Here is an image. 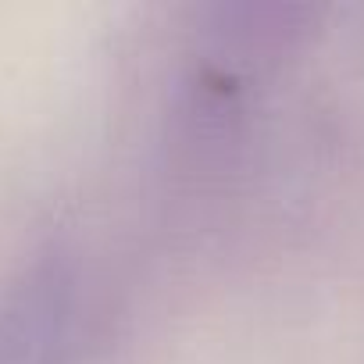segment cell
Listing matches in <instances>:
<instances>
[{
  "instance_id": "cell-1",
  "label": "cell",
  "mask_w": 364,
  "mask_h": 364,
  "mask_svg": "<svg viewBox=\"0 0 364 364\" xmlns=\"http://www.w3.org/2000/svg\"><path fill=\"white\" fill-rule=\"evenodd\" d=\"M65 321L68 275L58 261H40L0 304V364H58Z\"/></svg>"
}]
</instances>
